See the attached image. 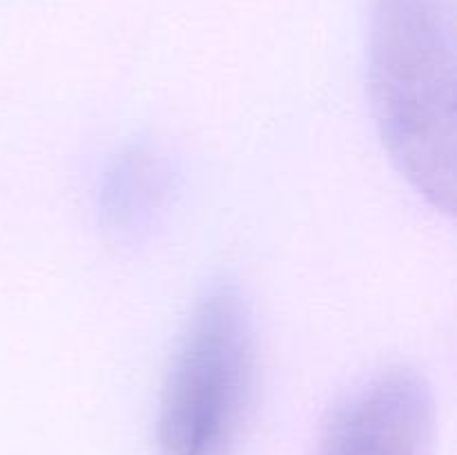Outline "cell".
Instances as JSON below:
<instances>
[{
	"mask_svg": "<svg viewBox=\"0 0 457 455\" xmlns=\"http://www.w3.org/2000/svg\"><path fill=\"white\" fill-rule=\"evenodd\" d=\"M453 0H375L369 89L375 123L402 177L433 208L455 212Z\"/></svg>",
	"mask_w": 457,
	"mask_h": 455,
	"instance_id": "1",
	"label": "cell"
},
{
	"mask_svg": "<svg viewBox=\"0 0 457 455\" xmlns=\"http://www.w3.org/2000/svg\"><path fill=\"white\" fill-rule=\"evenodd\" d=\"M257 343L248 302L210 285L187 317L163 382L156 455H230L248 418Z\"/></svg>",
	"mask_w": 457,
	"mask_h": 455,
	"instance_id": "2",
	"label": "cell"
},
{
	"mask_svg": "<svg viewBox=\"0 0 457 455\" xmlns=\"http://www.w3.org/2000/svg\"><path fill=\"white\" fill-rule=\"evenodd\" d=\"M317 455H436V401L411 368H391L330 415Z\"/></svg>",
	"mask_w": 457,
	"mask_h": 455,
	"instance_id": "3",
	"label": "cell"
},
{
	"mask_svg": "<svg viewBox=\"0 0 457 455\" xmlns=\"http://www.w3.org/2000/svg\"><path fill=\"white\" fill-rule=\"evenodd\" d=\"M170 190L168 170L159 156L132 150L116 161L103 186V214L116 230L145 226Z\"/></svg>",
	"mask_w": 457,
	"mask_h": 455,
	"instance_id": "4",
	"label": "cell"
}]
</instances>
